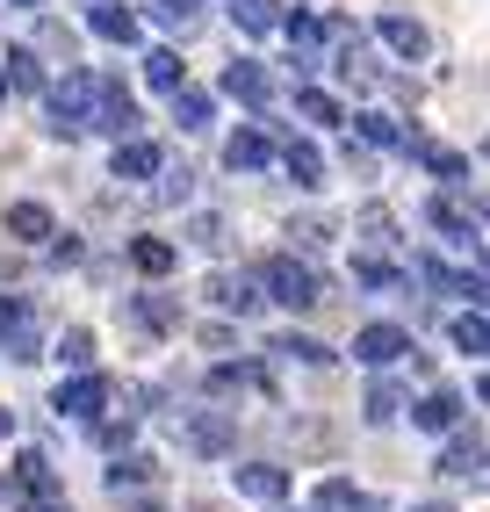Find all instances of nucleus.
Here are the masks:
<instances>
[{
  "label": "nucleus",
  "mask_w": 490,
  "mask_h": 512,
  "mask_svg": "<svg viewBox=\"0 0 490 512\" xmlns=\"http://www.w3.org/2000/svg\"><path fill=\"white\" fill-rule=\"evenodd\" d=\"M87 440H94L101 455H123L130 440H137V412H123V404H116L109 419H94V426H87Z\"/></svg>",
  "instance_id": "obj_37"
},
{
  "label": "nucleus",
  "mask_w": 490,
  "mask_h": 512,
  "mask_svg": "<svg viewBox=\"0 0 490 512\" xmlns=\"http://www.w3.org/2000/svg\"><path fill=\"white\" fill-rule=\"evenodd\" d=\"M166 426H173V440H181L195 462L238 455V412H224V404H173Z\"/></svg>",
  "instance_id": "obj_2"
},
{
  "label": "nucleus",
  "mask_w": 490,
  "mask_h": 512,
  "mask_svg": "<svg viewBox=\"0 0 490 512\" xmlns=\"http://www.w3.org/2000/svg\"><path fill=\"white\" fill-rule=\"evenodd\" d=\"M0 101H8V73H0Z\"/></svg>",
  "instance_id": "obj_56"
},
{
  "label": "nucleus",
  "mask_w": 490,
  "mask_h": 512,
  "mask_svg": "<svg viewBox=\"0 0 490 512\" xmlns=\"http://www.w3.org/2000/svg\"><path fill=\"white\" fill-rule=\"evenodd\" d=\"M159 455H145V448H123V455H109V469H101V484H109V498L116 491H159Z\"/></svg>",
  "instance_id": "obj_19"
},
{
  "label": "nucleus",
  "mask_w": 490,
  "mask_h": 512,
  "mask_svg": "<svg viewBox=\"0 0 490 512\" xmlns=\"http://www.w3.org/2000/svg\"><path fill=\"white\" fill-rule=\"evenodd\" d=\"M296 116H303V123H346V109H339L325 87H310V80L296 87Z\"/></svg>",
  "instance_id": "obj_44"
},
{
  "label": "nucleus",
  "mask_w": 490,
  "mask_h": 512,
  "mask_svg": "<svg viewBox=\"0 0 490 512\" xmlns=\"http://www.w3.org/2000/svg\"><path fill=\"white\" fill-rule=\"evenodd\" d=\"M224 166H231V174H267V166H274V130L267 123H238L224 138Z\"/></svg>",
  "instance_id": "obj_16"
},
{
  "label": "nucleus",
  "mask_w": 490,
  "mask_h": 512,
  "mask_svg": "<svg viewBox=\"0 0 490 512\" xmlns=\"http://www.w3.org/2000/svg\"><path fill=\"white\" fill-rule=\"evenodd\" d=\"M354 231L368 238V246H397V210L390 202H368V210L354 217Z\"/></svg>",
  "instance_id": "obj_43"
},
{
  "label": "nucleus",
  "mask_w": 490,
  "mask_h": 512,
  "mask_svg": "<svg viewBox=\"0 0 490 512\" xmlns=\"http://www.w3.org/2000/svg\"><path fill=\"white\" fill-rule=\"evenodd\" d=\"M116 512H166L159 491H116Z\"/></svg>",
  "instance_id": "obj_50"
},
{
  "label": "nucleus",
  "mask_w": 490,
  "mask_h": 512,
  "mask_svg": "<svg viewBox=\"0 0 490 512\" xmlns=\"http://www.w3.org/2000/svg\"><path fill=\"white\" fill-rule=\"evenodd\" d=\"M51 354L65 361V375H73V368H94V354H101V347H94V332H87V325H65Z\"/></svg>",
  "instance_id": "obj_42"
},
{
  "label": "nucleus",
  "mask_w": 490,
  "mask_h": 512,
  "mask_svg": "<svg viewBox=\"0 0 490 512\" xmlns=\"http://www.w3.org/2000/svg\"><path fill=\"white\" fill-rule=\"evenodd\" d=\"M411 512H454V505H411Z\"/></svg>",
  "instance_id": "obj_54"
},
{
  "label": "nucleus",
  "mask_w": 490,
  "mask_h": 512,
  "mask_svg": "<svg viewBox=\"0 0 490 512\" xmlns=\"http://www.w3.org/2000/svg\"><path fill=\"white\" fill-rule=\"evenodd\" d=\"M217 94L238 101V109H253V116L274 109V80H267V65H260V58H231L224 73H217Z\"/></svg>",
  "instance_id": "obj_10"
},
{
  "label": "nucleus",
  "mask_w": 490,
  "mask_h": 512,
  "mask_svg": "<svg viewBox=\"0 0 490 512\" xmlns=\"http://www.w3.org/2000/svg\"><path fill=\"white\" fill-rule=\"evenodd\" d=\"M166 116L181 123V138H202V130L217 123V94L188 80V87H173V94H166Z\"/></svg>",
  "instance_id": "obj_22"
},
{
  "label": "nucleus",
  "mask_w": 490,
  "mask_h": 512,
  "mask_svg": "<svg viewBox=\"0 0 490 512\" xmlns=\"http://www.w3.org/2000/svg\"><path fill=\"white\" fill-rule=\"evenodd\" d=\"M447 332H454V347H462V354H490V318L483 311H462Z\"/></svg>",
  "instance_id": "obj_45"
},
{
  "label": "nucleus",
  "mask_w": 490,
  "mask_h": 512,
  "mask_svg": "<svg viewBox=\"0 0 490 512\" xmlns=\"http://www.w3.org/2000/svg\"><path fill=\"white\" fill-rule=\"evenodd\" d=\"M202 390H209V397H245V390H253V397H274V368H267V361H217V368L202 375Z\"/></svg>",
  "instance_id": "obj_14"
},
{
  "label": "nucleus",
  "mask_w": 490,
  "mask_h": 512,
  "mask_svg": "<svg viewBox=\"0 0 490 512\" xmlns=\"http://www.w3.org/2000/svg\"><path fill=\"white\" fill-rule=\"evenodd\" d=\"M375 37L390 44L397 58H426V51H433V37H426V22H411V15H382V22H375Z\"/></svg>",
  "instance_id": "obj_30"
},
{
  "label": "nucleus",
  "mask_w": 490,
  "mask_h": 512,
  "mask_svg": "<svg viewBox=\"0 0 490 512\" xmlns=\"http://www.w3.org/2000/svg\"><path fill=\"white\" fill-rule=\"evenodd\" d=\"M418 275L440 296H469V311H490V275H462V267H440L433 253H418Z\"/></svg>",
  "instance_id": "obj_21"
},
{
  "label": "nucleus",
  "mask_w": 490,
  "mask_h": 512,
  "mask_svg": "<svg viewBox=\"0 0 490 512\" xmlns=\"http://www.w3.org/2000/svg\"><path fill=\"white\" fill-rule=\"evenodd\" d=\"M123 253H130V267H137L145 282H166L173 267H181V246H173V238H152V231H137Z\"/></svg>",
  "instance_id": "obj_26"
},
{
  "label": "nucleus",
  "mask_w": 490,
  "mask_h": 512,
  "mask_svg": "<svg viewBox=\"0 0 490 512\" xmlns=\"http://www.w3.org/2000/svg\"><path fill=\"white\" fill-rule=\"evenodd\" d=\"M332 238H339V217H289V253H303V260H318Z\"/></svg>",
  "instance_id": "obj_35"
},
{
  "label": "nucleus",
  "mask_w": 490,
  "mask_h": 512,
  "mask_svg": "<svg viewBox=\"0 0 490 512\" xmlns=\"http://www.w3.org/2000/svg\"><path fill=\"white\" fill-rule=\"evenodd\" d=\"M483 267H490V238H483Z\"/></svg>",
  "instance_id": "obj_58"
},
{
  "label": "nucleus",
  "mask_w": 490,
  "mask_h": 512,
  "mask_svg": "<svg viewBox=\"0 0 490 512\" xmlns=\"http://www.w3.org/2000/svg\"><path fill=\"white\" fill-rule=\"evenodd\" d=\"M332 73L354 87V94L382 87V58H375V44L361 37V29H339V37H332Z\"/></svg>",
  "instance_id": "obj_9"
},
{
  "label": "nucleus",
  "mask_w": 490,
  "mask_h": 512,
  "mask_svg": "<svg viewBox=\"0 0 490 512\" xmlns=\"http://www.w3.org/2000/svg\"><path fill=\"white\" fill-rule=\"evenodd\" d=\"M476 404H490V375H476Z\"/></svg>",
  "instance_id": "obj_53"
},
{
  "label": "nucleus",
  "mask_w": 490,
  "mask_h": 512,
  "mask_svg": "<svg viewBox=\"0 0 490 512\" xmlns=\"http://www.w3.org/2000/svg\"><path fill=\"white\" fill-rule=\"evenodd\" d=\"M109 397H116V383H109L101 368H73V375H65V383L51 390V412H58V419H73V426H94L101 412H109Z\"/></svg>",
  "instance_id": "obj_6"
},
{
  "label": "nucleus",
  "mask_w": 490,
  "mask_h": 512,
  "mask_svg": "<svg viewBox=\"0 0 490 512\" xmlns=\"http://www.w3.org/2000/svg\"><path fill=\"white\" fill-rule=\"evenodd\" d=\"M426 224H433V231H447L454 246H469L476 224H483V210H476V202H462V195H433V202H426Z\"/></svg>",
  "instance_id": "obj_25"
},
{
  "label": "nucleus",
  "mask_w": 490,
  "mask_h": 512,
  "mask_svg": "<svg viewBox=\"0 0 490 512\" xmlns=\"http://www.w3.org/2000/svg\"><path fill=\"white\" fill-rule=\"evenodd\" d=\"M145 130V109H137V94L123 87V73H94V109H87V138H137Z\"/></svg>",
  "instance_id": "obj_4"
},
{
  "label": "nucleus",
  "mask_w": 490,
  "mask_h": 512,
  "mask_svg": "<svg viewBox=\"0 0 490 512\" xmlns=\"http://www.w3.org/2000/svg\"><path fill=\"white\" fill-rule=\"evenodd\" d=\"M404 354H411V332L404 325H361L354 332V361L361 368H397Z\"/></svg>",
  "instance_id": "obj_20"
},
{
  "label": "nucleus",
  "mask_w": 490,
  "mask_h": 512,
  "mask_svg": "<svg viewBox=\"0 0 490 512\" xmlns=\"http://www.w3.org/2000/svg\"><path fill=\"white\" fill-rule=\"evenodd\" d=\"M159 166H166V145H159V138H145V130L109 145V181H130V188H137V181H152Z\"/></svg>",
  "instance_id": "obj_12"
},
{
  "label": "nucleus",
  "mask_w": 490,
  "mask_h": 512,
  "mask_svg": "<svg viewBox=\"0 0 490 512\" xmlns=\"http://www.w3.org/2000/svg\"><path fill=\"white\" fill-rule=\"evenodd\" d=\"M231 22L245 37H274L282 29V0H231Z\"/></svg>",
  "instance_id": "obj_39"
},
{
  "label": "nucleus",
  "mask_w": 490,
  "mask_h": 512,
  "mask_svg": "<svg viewBox=\"0 0 490 512\" xmlns=\"http://www.w3.org/2000/svg\"><path fill=\"white\" fill-rule=\"evenodd\" d=\"M8 498H65V484H58V469H51L44 448H22V455H15V469H8Z\"/></svg>",
  "instance_id": "obj_18"
},
{
  "label": "nucleus",
  "mask_w": 490,
  "mask_h": 512,
  "mask_svg": "<svg viewBox=\"0 0 490 512\" xmlns=\"http://www.w3.org/2000/svg\"><path fill=\"white\" fill-rule=\"evenodd\" d=\"M137 73H145V87H152V94H173V87H188V65H181V51H173V44H152Z\"/></svg>",
  "instance_id": "obj_31"
},
{
  "label": "nucleus",
  "mask_w": 490,
  "mask_h": 512,
  "mask_svg": "<svg viewBox=\"0 0 490 512\" xmlns=\"http://www.w3.org/2000/svg\"><path fill=\"white\" fill-rule=\"evenodd\" d=\"M274 159H282V174H289L296 188H325V152L310 145V138H282V145H274Z\"/></svg>",
  "instance_id": "obj_27"
},
{
  "label": "nucleus",
  "mask_w": 490,
  "mask_h": 512,
  "mask_svg": "<svg viewBox=\"0 0 490 512\" xmlns=\"http://www.w3.org/2000/svg\"><path fill=\"white\" fill-rule=\"evenodd\" d=\"M0 231H8L15 246H44V238L58 231V217H51V202L22 195V202H0Z\"/></svg>",
  "instance_id": "obj_17"
},
{
  "label": "nucleus",
  "mask_w": 490,
  "mask_h": 512,
  "mask_svg": "<svg viewBox=\"0 0 490 512\" xmlns=\"http://www.w3.org/2000/svg\"><path fill=\"white\" fill-rule=\"evenodd\" d=\"M152 202H159V210H173V202H195V166H188V159H166L159 174H152Z\"/></svg>",
  "instance_id": "obj_34"
},
{
  "label": "nucleus",
  "mask_w": 490,
  "mask_h": 512,
  "mask_svg": "<svg viewBox=\"0 0 490 512\" xmlns=\"http://www.w3.org/2000/svg\"><path fill=\"white\" fill-rule=\"evenodd\" d=\"M37 44H44V51H58L65 65H73V29H65V22H51L44 8H37Z\"/></svg>",
  "instance_id": "obj_48"
},
{
  "label": "nucleus",
  "mask_w": 490,
  "mask_h": 512,
  "mask_svg": "<svg viewBox=\"0 0 490 512\" xmlns=\"http://www.w3.org/2000/svg\"><path fill=\"white\" fill-rule=\"evenodd\" d=\"M260 354H274V361H303V368H332V361H339L325 339H310V332H274Z\"/></svg>",
  "instance_id": "obj_29"
},
{
  "label": "nucleus",
  "mask_w": 490,
  "mask_h": 512,
  "mask_svg": "<svg viewBox=\"0 0 490 512\" xmlns=\"http://www.w3.org/2000/svg\"><path fill=\"white\" fill-rule=\"evenodd\" d=\"M433 469H440V476H454V484H469V476H483V469H490V440H483L476 426H454Z\"/></svg>",
  "instance_id": "obj_15"
},
{
  "label": "nucleus",
  "mask_w": 490,
  "mask_h": 512,
  "mask_svg": "<svg viewBox=\"0 0 490 512\" xmlns=\"http://www.w3.org/2000/svg\"><path fill=\"white\" fill-rule=\"evenodd\" d=\"M354 282H361V289H390V282H397V267L382 260V253H354Z\"/></svg>",
  "instance_id": "obj_47"
},
{
  "label": "nucleus",
  "mask_w": 490,
  "mask_h": 512,
  "mask_svg": "<svg viewBox=\"0 0 490 512\" xmlns=\"http://www.w3.org/2000/svg\"><path fill=\"white\" fill-rule=\"evenodd\" d=\"M0 361H15V368L44 361V318H37V303L15 296V289H0Z\"/></svg>",
  "instance_id": "obj_5"
},
{
  "label": "nucleus",
  "mask_w": 490,
  "mask_h": 512,
  "mask_svg": "<svg viewBox=\"0 0 490 512\" xmlns=\"http://www.w3.org/2000/svg\"><path fill=\"white\" fill-rule=\"evenodd\" d=\"M8 8H44V0H8Z\"/></svg>",
  "instance_id": "obj_55"
},
{
  "label": "nucleus",
  "mask_w": 490,
  "mask_h": 512,
  "mask_svg": "<svg viewBox=\"0 0 490 512\" xmlns=\"http://www.w3.org/2000/svg\"><path fill=\"white\" fill-rule=\"evenodd\" d=\"M231 484H238V498H253V505H282L289 498V469L282 462H238Z\"/></svg>",
  "instance_id": "obj_23"
},
{
  "label": "nucleus",
  "mask_w": 490,
  "mask_h": 512,
  "mask_svg": "<svg viewBox=\"0 0 490 512\" xmlns=\"http://www.w3.org/2000/svg\"><path fill=\"white\" fill-rule=\"evenodd\" d=\"M253 275H260V289H267V303H282V311H318V303L332 296L325 275H318L303 253H267Z\"/></svg>",
  "instance_id": "obj_3"
},
{
  "label": "nucleus",
  "mask_w": 490,
  "mask_h": 512,
  "mask_svg": "<svg viewBox=\"0 0 490 512\" xmlns=\"http://www.w3.org/2000/svg\"><path fill=\"white\" fill-rule=\"evenodd\" d=\"M411 426L418 433H454V426H462V397H454V390H426V404L411 412Z\"/></svg>",
  "instance_id": "obj_33"
},
{
  "label": "nucleus",
  "mask_w": 490,
  "mask_h": 512,
  "mask_svg": "<svg viewBox=\"0 0 490 512\" xmlns=\"http://www.w3.org/2000/svg\"><path fill=\"white\" fill-rule=\"evenodd\" d=\"M195 339H202V354H231L238 347V325H202Z\"/></svg>",
  "instance_id": "obj_49"
},
{
  "label": "nucleus",
  "mask_w": 490,
  "mask_h": 512,
  "mask_svg": "<svg viewBox=\"0 0 490 512\" xmlns=\"http://www.w3.org/2000/svg\"><path fill=\"white\" fill-rule=\"evenodd\" d=\"M15 512H73L65 498H15Z\"/></svg>",
  "instance_id": "obj_51"
},
{
  "label": "nucleus",
  "mask_w": 490,
  "mask_h": 512,
  "mask_svg": "<svg viewBox=\"0 0 490 512\" xmlns=\"http://www.w3.org/2000/svg\"><path fill=\"white\" fill-rule=\"evenodd\" d=\"M123 325H130V332H145V339H173V332H181L188 318H181V296L152 282V289L123 296Z\"/></svg>",
  "instance_id": "obj_8"
},
{
  "label": "nucleus",
  "mask_w": 490,
  "mask_h": 512,
  "mask_svg": "<svg viewBox=\"0 0 490 512\" xmlns=\"http://www.w3.org/2000/svg\"><path fill=\"white\" fill-rule=\"evenodd\" d=\"M397 412H404V390L375 368V383H368V397H361V419H368V426H390Z\"/></svg>",
  "instance_id": "obj_38"
},
{
  "label": "nucleus",
  "mask_w": 490,
  "mask_h": 512,
  "mask_svg": "<svg viewBox=\"0 0 490 512\" xmlns=\"http://www.w3.org/2000/svg\"><path fill=\"white\" fill-rule=\"evenodd\" d=\"M202 296L217 303L224 318H260V311H267V289H260L253 267H209V275H202Z\"/></svg>",
  "instance_id": "obj_7"
},
{
  "label": "nucleus",
  "mask_w": 490,
  "mask_h": 512,
  "mask_svg": "<svg viewBox=\"0 0 490 512\" xmlns=\"http://www.w3.org/2000/svg\"><path fill=\"white\" fill-rule=\"evenodd\" d=\"M44 101V138H58V145H80L87 138V109H94V65H65V73L37 94Z\"/></svg>",
  "instance_id": "obj_1"
},
{
  "label": "nucleus",
  "mask_w": 490,
  "mask_h": 512,
  "mask_svg": "<svg viewBox=\"0 0 490 512\" xmlns=\"http://www.w3.org/2000/svg\"><path fill=\"white\" fill-rule=\"evenodd\" d=\"M282 37H289V51H318V44L332 37V22L310 15V8H296V15H282Z\"/></svg>",
  "instance_id": "obj_40"
},
{
  "label": "nucleus",
  "mask_w": 490,
  "mask_h": 512,
  "mask_svg": "<svg viewBox=\"0 0 490 512\" xmlns=\"http://www.w3.org/2000/svg\"><path fill=\"white\" fill-rule=\"evenodd\" d=\"M145 15L166 29V37H181V44H188L195 29L209 22V8H202V0H145Z\"/></svg>",
  "instance_id": "obj_28"
},
{
  "label": "nucleus",
  "mask_w": 490,
  "mask_h": 512,
  "mask_svg": "<svg viewBox=\"0 0 490 512\" xmlns=\"http://www.w3.org/2000/svg\"><path fill=\"white\" fill-rule=\"evenodd\" d=\"M354 138H361L368 152H397V138H404V130H397V116H382V109H361V116H354Z\"/></svg>",
  "instance_id": "obj_41"
},
{
  "label": "nucleus",
  "mask_w": 490,
  "mask_h": 512,
  "mask_svg": "<svg viewBox=\"0 0 490 512\" xmlns=\"http://www.w3.org/2000/svg\"><path fill=\"white\" fill-rule=\"evenodd\" d=\"M0 73H8V94H29V101H37V94L51 87V73H44V51H37V44H8Z\"/></svg>",
  "instance_id": "obj_24"
},
{
  "label": "nucleus",
  "mask_w": 490,
  "mask_h": 512,
  "mask_svg": "<svg viewBox=\"0 0 490 512\" xmlns=\"http://www.w3.org/2000/svg\"><path fill=\"white\" fill-rule=\"evenodd\" d=\"M310 512H382V498L354 491L346 476H325V484H318V498H310Z\"/></svg>",
  "instance_id": "obj_32"
},
{
  "label": "nucleus",
  "mask_w": 490,
  "mask_h": 512,
  "mask_svg": "<svg viewBox=\"0 0 490 512\" xmlns=\"http://www.w3.org/2000/svg\"><path fill=\"white\" fill-rule=\"evenodd\" d=\"M87 29L101 44H116V51H137L145 44V15L123 8V0H87Z\"/></svg>",
  "instance_id": "obj_11"
},
{
  "label": "nucleus",
  "mask_w": 490,
  "mask_h": 512,
  "mask_svg": "<svg viewBox=\"0 0 490 512\" xmlns=\"http://www.w3.org/2000/svg\"><path fill=\"white\" fill-rule=\"evenodd\" d=\"M37 253H44V267H80V260H87V246H80V231H51V238H44Z\"/></svg>",
  "instance_id": "obj_46"
},
{
  "label": "nucleus",
  "mask_w": 490,
  "mask_h": 512,
  "mask_svg": "<svg viewBox=\"0 0 490 512\" xmlns=\"http://www.w3.org/2000/svg\"><path fill=\"white\" fill-rule=\"evenodd\" d=\"M397 152H404L411 166H426L433 181H447V188H462V181H469V159H462V152H447V145H433L426 130H404V138H397Z\"/></svg>",
  "instance_id": "obj_13"
},
{
  "label": "nucleus",
  "mask_w": 490,
  "mask_h": 512,
  "mask_svg": "<svg viewBox=\"0 0 490 512\" xmlns=\"http://www.w3.org/2000/svg\"><path fill=\"white\" fill-rule=\"evenodd\" d=\"M0 440H15V412H8V404H0Z\"/></svg>",
  "instance_id": "obj_52"
},
{
  "label": "nucleus",
  "mask_w": 490,
  "mask_h": 512,
  "mask_svg": "<svg viewBox=\"0 0 490 512\" xmlns=\"http://www.w3.org/2000/svg\"><path fill=\"white\" fill-rule=\"evenodd\" d=\"M267 512H296V505H267Z\"/></svg>",
  "instance_id": "obj_57"
},
{
  "label": "nucleus",
  "mask_w": 490,
  "mask_h": 512,
  "mask_svg": "<svg viewBox=\"0 0 490 512\" xmlns=\"http://www.w3.org/2000/svg\"><path fill=\"white\" fill-rule=\"evenodd\" d=\"M188 246L195 253H231V217L224 210H195L188 217Z\"/></svg>",
  "instance_id": "obj_36"
}]
</instances>
